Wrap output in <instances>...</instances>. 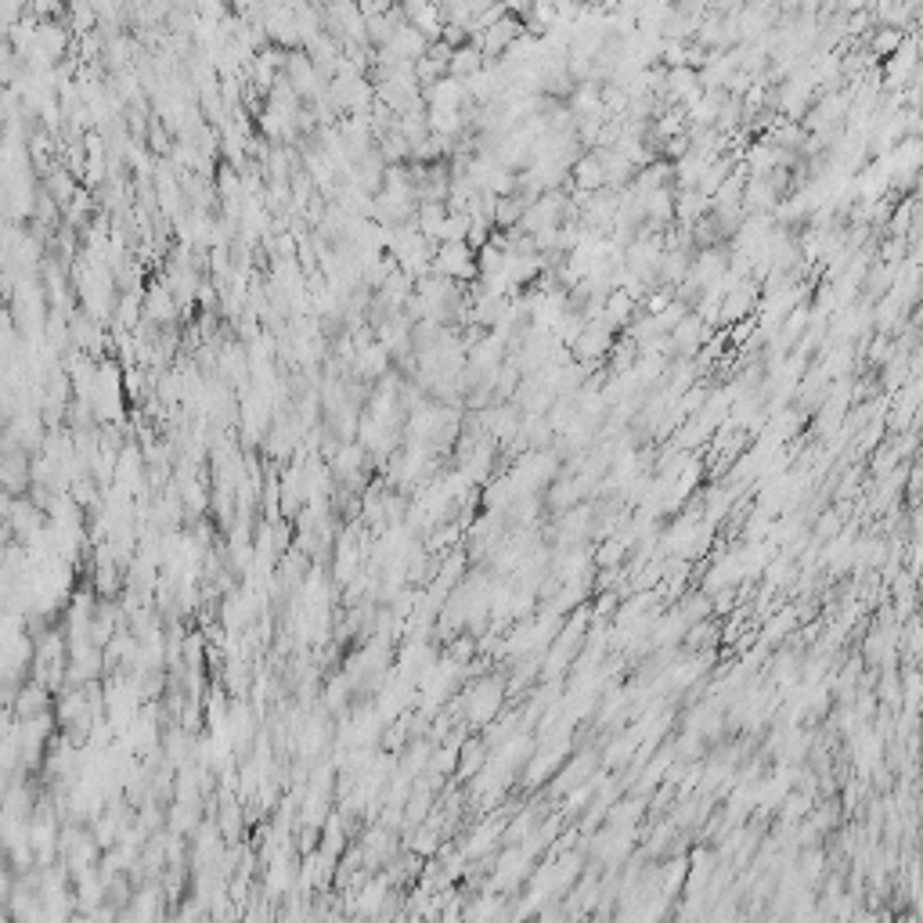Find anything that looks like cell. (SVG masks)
<instances>
[{
  "instance_id": "cell-1",
  "label": "cell",
  "mask_w": 923,
  "mask_h": 923,
  "mask_svg": "<svg viewBox=\"0 0 923 923\" xmlns=\"http://www.w3.org/2000/svg\"><path fill=\"white\" fill-rule=\"evenodd\" d=\"M433 275H441L447 281H462L480 275L477 250H469V242H441L433 256Z\"/></svg>"
}]
</instances>
